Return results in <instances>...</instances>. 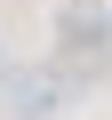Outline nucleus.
Returning a JSON list of instances; mask_svg holds the SVG:
<instances>
[{
  "label": "nucleus",
  "instance_id": "f03ea898",
  "mask_svg": "<svg viewBox=\"0 0 112 120\" xmlns=\"http://www.w3.org/2000/svg\"><path fill=\"white\" fill-rule=\"evenodd\" d=\"M56 32H64V40H72V48H80V56H96V48H104V32H112V24H104V16H96V8H64V24H56Z\"/></svg>",
  "mask_w": 112,
  "mask_h": 120
},
{
  "label": "nucleus",
  "instance_id": "f257e3e1",
  "mask_svg": "<svg viewBox=\"0 0 112 120\" xmlns=\"http://www.w3.org/2000/svg\"><path fill=\"white\" fill-rule=\"evenodd\" d=\"M56 96H64L56 72H16V80H8V112H16V120H48Z\"/></svg>",
  "mask_w": 112,
  "mask_h": 120
},
{
  "label": "nucleus",
  "instance_id": "7ed1b4c3",
  "mask_svg": "<svg viewBox=\"0 0 112 120\" xmlns=\"http://www.w3.org/2000/svg\"><path fill=\"white\" fill-rule=\"evenodd\" d=\"M0 72H8V56H0Z\"/></svg>",
  "mask_w": 112,
  "mask_h": 120
}]
</instances>
